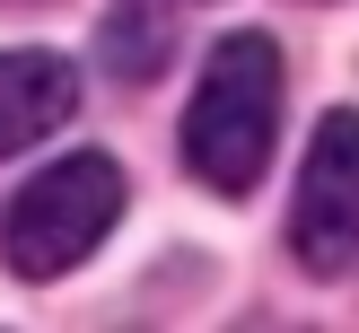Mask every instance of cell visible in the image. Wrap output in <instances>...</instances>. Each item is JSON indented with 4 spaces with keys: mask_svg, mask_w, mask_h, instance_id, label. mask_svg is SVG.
<instances>
[{
    "mask_svg": "<svg viewBox=\"0 0 359 333\" xmlns=\"http://www.w3.org/2000/svg\"><path fill=\"white\" fill-rule=\"evenodd\" d=\"M114 219H123V167L105 149H70L35 184H18L9 219H0V254L18 280H62L70 263H88L105 245Z\"/></svg>",
    "mask_w": 359,
    "mask_h": 333,
    "instance_id": "obj_2",
    "label": "cell"
},
{
    "mask_svg": "<svg viewBox=\"0 0 359 333\" xmlns=\"http://www.w3.org/2000/svg\"><path fill=\"white\" fill-rule=\"evenodd\" d=\"M290 254L307 263L316 280L351 272L359 263V114L316 123L307 140V167H298V202H290Z\"/></svg>",
    "mask_w": 359,
    "mask_h": 333,
    "instance_id": "obj_3",
    "label": "cell"
},
{
    "mask_svg": "<svg viewBox=\"0 0 359 333\" xmlns=\"http://www.w3.org/2000/svg\"><path fill=\"white\" fill-rule=\"evenodd\" d=\"M280 140V53L272 35H219L202 62V88L184 105V167L210 193H255Z\"/></svg>",
    "mask_w": 359,
    "mask_h": 333,
    "instance_id": "obj_1",
    "label": "cell"
},
{
    "mask_svg": "<svg viewBox=\"0 0 359 333\" xmlns=\"http://www.w3.org/2000/svg\"><path fill=\"white\" fill-rule=\"evenodd\" d=\"M167 44H175V18H158V0H114V18H105V62H114L123 79H149Z\"/></svg>",
    "mask_w": 359,
    "mask_h": 333,
    "instance_id": "obj_5",
    "label": "cell"
},
{
    "mask_svg": "<svg viewBox=\"0 0 359 333\" xmlns=\"http://www.w3.org/2000/svg\"><path fill=\"white\" fill-rule=\"evenodd\" d=\"M70 114H79V70H70L62 53H44V44L0 53V158L35 149V140L62 132Z\"/></svg>",
    "mask_w": 359,
    "mask_h": 333,
    "instance_id": "obj_4",
    "label": "cell"
}]
</instances>
